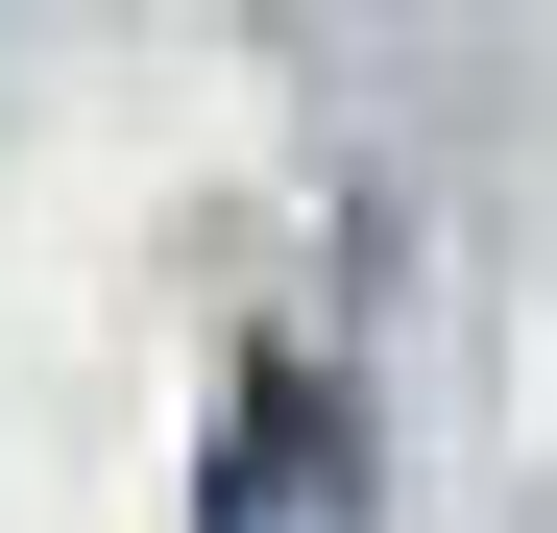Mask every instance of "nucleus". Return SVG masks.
Returning a JSON list of instances; mask_svg holds the SVG:
<instances>
[{
	"instance_id": "1",
	"label": "nucleus",
	"mask_w": 557,
	"mask_h": 533,
	"mask_svg": "<svg viewBox=\"0 0 557 533\" xmlns=\"http://www.w3.org/2000/svg\"><path fill=\"white\" fill-rule=\"evenodd\" d=\"M195 533H363V412H339L315 364H243V388H219V485H195Z\"/></svg>"
}]
</instances>
